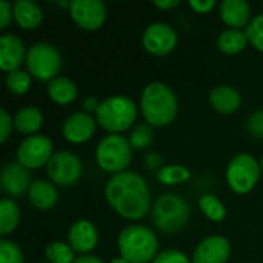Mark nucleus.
I'll list each match as a JSON object with an SVG mask.
<instances>
[{"label":"nucleus","mask_w":263,"mask_h":263,"mask_svg":"<svg viewBox=\"0 0 263 263\" xmlns=\"http://www.w3.org/2000/svg\"><path fill=\"white\" fill-rule=\"evenodd\" d=\"M108 205L126 220H140L151 210V193L145 179L133 171L114 174L105 186Z\"/></svg>","instance_id":"obj_1"},{"label":"nucleus","mask_w":263,"mask_h":263,"mask_svg":"<svg viewBox=\"0 0 263 263\" xmlns=\"http://www.w3.org/2000/svg\"><path fill=\"white\" fill-rule=\"evenodd\" d=\"M179 103L174 91L162 83H148L140 96V111L149 126H166L177 116Z\"/></svg>","instance_id":"obj_2"},{"label":"nucleus","mask_w":263,"mask_h":263,"mask_svg":"<svg viewBox=\"0 0 263 263\" xmlns=\"http://www.w3.org/2000/svg\"><path fill=\"white\" fill-rule=\"evenodd\" d=\"M120 256L129 263H148L156 259L159 242L157 236L143 225L123 228L117 239Z\"/></svg>","instance_id":"obj_3"},{"label":"nucleus","mask_w":263,"mask_h":263,"mask_svg":"<svg viewBox=\"0 0 263 263\" xmlns=\"http://www.w3.org/2000/svg\"><path fill=\"white\" fill-rule=\"evenodd\" d=\"M137 117V108L133 99L126 96H111L100 102L96 112L97 123L109 134H120L133 126Z\"/></svg>","instance_id":"obj_4"},{"label":"nucleus","mask_w":263,"mask_h":263,"mask_svg":"<svg viewBox=\"0 0 263 263\" xmlns=\"http://www.w3.org/2000/svg\"><path fill=\"white\" fill-rule=\"evenodd\" d=\"M151 216L153 223L159 231L173 234L186 225L190 219V205L179 194L166 193L154 202Z\"/></svg>","instance_id":"obj_5"},{"label":"nucleus","mask_w":263,"mask_h":263,"mask_svg":"<svg viewBox=\"0 0 263 263\" xmlns=\"http://www.w3.org/2000/svg\"><path fill=\"white\" fill-rule=\"evenodd\" d=\"M133 159V146L128 139L120 134H109L103 137L96 149V160L106 173H123Z\"/></svg>","instance_id":"obj_6"},{"label":"nucleus","mask_w":263,"mask_h":263,"mask_svg":"<svg viewBox=\"0 0 263 263\" xmlns=\"http://www.w3.org/2000/svg\"><path fill=\"white\" fill-rule=\"evenodd\" d=\"M28 72L40 82H51L59 77L62 69V55L59 49L49 43H34L26 54Z\"/></svg>","instance_id":"obj_7"},{"label":"nucleus","mask_w":263,"mask_h":263,"mask_svg":"<svg viewBox=\"0 0 263 263\" xmlns=\"http://www.w3.org/2000/svg\"><path fill=\"white\" fill-rule=\"evenodd\" d=\"M260 163L247 153L234 156L227 168V183L237 194L250 193L260 177Z\"/></svg>","instance_id":"obj_8"},{"label":"nucleus","mask_w":263,"mask_h":263,"mask_svg":"<svg viewBox=\"0 0 263 263\" xmlns=\"http://www.w3.org/2000/svg\"><path fill=\"white\" fill-rule=\"evenodd\" d=\"M83 173V163L79 156L69 151L54 153L51 160L46 165V174L49 180L59 186H72L76 185Z\"/></svg>","instance_id":"obj_9"},{"label":"nucleus","mask_w":263,"mask_h":263,"mask_svg":"<svg viewBox=\"0 0 263 263\" xmlns=\"http://www.w3.org/2000/svg\"><path fill=\"white\" fill-rule=\"evenodd\" d=\"M52 156V142L43 134L26 137L17 148V162L26 170H35L48 165Z\"/></svg>","instance_id":"obj_10"},{"label":"nucleus","mask_w":263,"mask_h":263,"mask_svg":"<svg viewBox=\"0 0 263 263\" xmlns=\"http://www.w3.org/2000/svg\"><path fill=\"white\" fill-rule=\"evenodd\" d=\"M68 9L74 23L86 31L102 28L106 20V6L100 0H72Z\"/></svg>","instance_id":"obj_11"},{"label":"nucleus","mask_w":263,"mask_h":263,"mask_svg":"<svg viewBox=\"0 0 263 263\" xmlns=\"http://www.w3.org/2000/svg\"><path fill=\"white\" fill-rule=\"evenodd\" d=\"M143 48L153 55H168L177 45V32L163 22L149 25L142 35Z\"/></svg>","instance_id":"obj_12"},{"label":"nucleus","mask_w":263,"mask_h":263,"mask_svg":"<svg viewBox=\"0 0 263 263\" xmlns=\"http://www.w3.org/2000/svg\"><path fill=\"white\" fill-rule=\"evenodd\" d=\"M231 256V243L222 236L203 239L193 253L191 263H227Z\"/></svg>","instance_id":"obj_13"},{"label":"nucleus","mask_w":263,"mask_h":263,"mask_svg":"<svg viewBox=\"0 0 263 263\" xmlns=\"http://www.w3.org/2000/svg\"><path fill=\"white\" fill-rule=\"evenodd\" d=\"M97 120L85 111L72 112L62 125V134L69 143H85L96 133Z\"/></svg>","instance_id":"obj_14"},{"label":"nucleus","mask_w":263,"mask_h":263,"mask_svg":"<svg viewBox=\"0 0 263 263\" xmlns=\"http://www.w3.org/2000/svg\"><path fill=\"white\" fill-rule=\"evenodd\" d=\"M68 243L74 253H80L82 256L89 254L99 243L97 227L85 219L74 222L68 231Z\"/></svg>","instance_id":"obj_15"},{"label":"nucleus","mask_w":263,"mask_h":263,"mask_svg":"<svg viewBox=\"0 0 263 263\" xmlns=\"http://www.w3.org/2000/svg\"><path fill=\"white\" fill-rule=\"evenodd\" d=\"M31 177L25 166L18 162H8L3 165L0 173V185L5 194L11 197L22 196L31 186Z\"/></svg>","instance_id":"obj_16"},{"label":"nucleus","mask_w":263,"mask_h":263,"mask_svg":"<svg viewBox=\"0 0 263 263\" xmlns=\"http://www.w3.org/2000/svg\"><path fill=\"white\" fill-rule=\"evenodd\" d=\"M26 48L20 37L15 34H3L0 37V68L5 72H12L26 62Z\"/></svg>","instance_id":"obj_17"},{"label":"nucleus","mask_w":263,"mask_h":263,"mask_svg":"<svg viewBox=\"0 0 263 263\" xmlns=\"http://www.w3.org/2000/svg\"><path fill=\"white\" fill-rule=\"evenodd\" d=\"M220 18L230 29H240L251 22V8L243 0H225L220 8Z\"/></svg>","instance_id":"obj_18"},{"label":"nucleus","mask_w":263,"mask_h":263,"mask_svg":"<svg viewBox=\"0 0 263 263\" xmlns=\"http://www.w3.org/2000/svg\"><path fill=\"white\" fill-rule=\"evenodd\" d=\"M210 103L219 114H234L242 105V97L237 89L230 85H219L210 92Z\"/></svg>","instance_id":"obj_19"},{"label":"nucleus","mask_w":263,"mask_h":263,"mask_svg":"<svg viewBox=\"0 0 263 263\" xmlns=\"http://www.w3.org/2000/svg\"><path fill=\"white\" fill-rule=\"evenodd\" d=\"M28 197L34 208L40 211H48L55 206L59 200V193L51 182L34 180L28 190Z\"/></svg>","instance_id":"obj_20"},{"label":"nucleus","mask_w":263,"mask_h":263,"mask_svg":"<svg viewBox=\"0 0 263 263\" xmlns=\"http://www.w3.org/2000/svg\"><path fill=\"white\" fill-rule=\"evenodd\" d=\"M14 20L22 29H35L43 20L42 8L32 0H17L12 5Z\"/></svg>","instance_id":"obj_21"},{"label":"nucleus","mask_w":263,"mask_h":263,"mask_svg":"<svg viewBox=\"0 0 263 263\" xmlns=\"http://www.w3.org/2000/svg\"><path fill=\"white\" fill-rule=\"evenodd\" d=\"M43 123V116L39 108L35 106H25L20 108L14 116V128L17 133L25 136H34L39 133Z\"/></svg>","instance_id":"obj_22"},{"label":"nucleus","mask_w":263,"mask_h":263,"mask_svg":"<svg viewBox=\"0 0 263 263\" xmlns=\"http://www.w3.org/2000/svg\"><path fill=\"white\" fill-rule=\"evenodd\" d=\"M48 96L57 105H69L77 97V86L68 77H55L48 83Z\"/></svg>","instance_id":"obj_23"},{"label":"nucleus","mask_w":263,"mask_h":263,"mask_svg":"<svg viewBox=\"0 0 263 263\" xmlns=\"http://www.w3.org/2000/svg\"><path fill=\"white\" fill-rule=\"evenodd\" d=\"M248 43L247 32H242L240 29H225L217 37V48L220 52L234 55L245 49Z\"/></svg>","instance_id":"obj_24"},{"label":"nucleus","mask_w":263,"mask_h":263,"mask_svg":"<svg viewBox=\"0 0 263 263\" xmlns=\"http://www.w3.org/2000/svg\"><path fill=\"white\" fill-rule=\"evenodd\" d=\"M20 222V210L18 205L9 199L5 197L0 202V234L5 239L9 233H12Z\"/></svg>","instance_id":"obj_25"},{"label":"nucleus","mask_w":263,"mask_h":263,"mask_svg":"<svg viewBox=\"0 0 263 263\" xmlns=\"http://www.w3.org/2000/svg\"><path fill=\"white\" fill-rule=\"evenodd\" d=\"M199 208L206 219L213 222H222L227 217V210L223 203L213 194H203L199 199Z\"/></svg>","instance_id":"obj_26"},{"label":"nucleus","mask_w":263,"mask_h":263,"mask_svg":"<svg viewBox=\"0 0 263 263\" xmlns=\"http://www.w3.org/2000/svg\"><path fill=\"white\" fill-rule=\"evenodd\" d=\"M190 177H191L190 170L182 165H168V166H162L157 171V180L163 185L182 183L186 182Z\"/></svg>","instance_id":"obj_27"},{"label":"nucleus","mask_w":263,"mask_h":263,"mask_svg":"<svg viewBox=\"0 0 263 263\" xmlns=\"http://www.w3.org/2000/svg\"><path fill=\"white\" fill-rule=\"evenodd\" d=\"M45 257L49 263H74L77 257H74V250L69 243L52 242L45 248Z\"/></svg>","instance_id":"obj_28"},{"label":"nucleus","mask_w":263,"mask_h":263,"mask_svg":"<svg viewBox=\"0 0 263 263\" xmlns=\"http://www.w3.org/2000/svg\"><path fill=\"white\" fill-rule=\"evenodd\" d=\"M5 83H6V89L11 94L22 96V94L28 92V89L31 86V76H29V72L17 69V71H12L6 76Z\"/></svg>","instance_id":"obj_29"},{"label":"nucleus","mask_w":263,"mask_h":263,"mask_svg":"<svg viewBox=\"0 0 263 263\" xmlns=\"http://www.w3.org/2000/svg\"><path fill=\"white\" fill-rule=\"evenodd\" d=\"M129 143L133 146V149H145L151 145L153 142V126H149L148 123H140L137 125L129 136Z\"/></svg>","instance_id":"obj_30"},{"label":"nucleus","mask_w":263,"mask_h":263,"mask_svg":"<svg viewBox=\"0 0 263 263\" xmlns=\"http://www.w3.org/2000/svg\"><path fill=\"white\" fill-rule=\"evenodd\" d=\"M247 37L248 42L257 51L263 52V14H259L254 18H251L250 25L247 26Z\"/></svg>","instance_id":"obj_31"},{"label":"nucleus","mask_w":263,"mask_h":263,"mask_svg":"<svg viewBox=\"0 0 263 263\" xmlns=\"http://www.w3.org/2000/svg\"><path fill=\"white\" fill-rule=\"evenodd\" d=\"M0 263H23V253L17 243L8 239L0 240Z\"/></svg>","instance_id":"obj_32"},{"label":"nucleus","mask_w":263,"mask_h":263,"mask_svg":"<svg viewBox=\"0 0 263 263\" xmlns=\"http://www.w3.org/2000/svg\"><path fill=\"white\" fill-rule=\"evenodd\" d=\"M153 263H191L190 259L177 250H165L160 251L156 259L153 260Z\"/></svg>","instance_id":"obj_33"},{"label":"nucleus","mask_w":263,"mask_h":263,"mask_svg":"<svg viewBox=\"0 0 263 263\" xmlns=\"http://www.w3.org/2000/svg\"><path fill=\"white\" fill-rule=\"evenodd\" d=\"M247 128L250 134L256 139H263V109L254 111L247 122Z\"/></svg>","instance_id":"obj_34"},{"label":"nucleus","mask_w":263,"mask_h":263,"mask_svg":"<svg viewBox=\"0 0 263 263\" xmlns=\"http://www.w3.org/2000/svg\"><path fill=\"white\" fill-rule=\"evenodd\" d=\"M14 126V119L8 114V111L2 109L0 111V142L5 143L12 131Z\"/></svg>","instance_id":"obj_35"},{"label":"nucleus","mask_w":263,"mask_h":263,"mask_svg":"<svg viewBox=\"0 0 263 263\" xmlns=\"http://www.w3.org/2000/svg\"><path fill=\"white\" fill-rule=\"evenodd\" d=\"M12 18H14L12 5H9L6 0H0V29H5Z\"/></svg>","instance_id":"obj_36"},{"label":"nucleus","mask_w":263,"mask_h":263,"mask_svg":"<svg viewBox=\"0 0 263 263\" xmlns=\"http://www.w3.org/2000/svg\"><path fill=\"white\" fill-rule=\"evenodd\" d=\"M190 6L193 8V11L199 14H206L216 6V2L214 0H191Z\"/></svg>","instance_id":"obj_37"},{"label":"nucleus","mask_w":263,"mask_h":263,"mask_svg":"<svg viewBox=\"0 0 263 263\" xmlns=\"http://www.w3.org/2000/svg\"><path fill=\"white\" fill-rule=\"evenodd\" d=\"M143 165H145V168H148V170H153V171L157 170V171H159V168H160V165H162V157H160L159 154H156V153H149V154L145 156Z\"/></svg>","instance_id":"obj_38"},{"label":"nucleus","mask_w":263,"mask_h":263,"mask_svg":"<svg viewBox=\"0 0 263 263\" xmlns=\"http://www.w3.org/2000/svg\"><path fill=\"white\" fill-rule=\"evenodd\" d=\"M99 106H100V102L96 99V97H86L83 102H82V108H83V111L86 112V114H91V112H97V109H99Z\"/></svg>","instance_id":"obj_39"},{"label":"nucleus","mask_w":263,"mask_h":263,"mask_svg":"<svg viewBox=\"0 0 263 263\" xmlns=\"http://www.w3.org/2000/svg\"><path fill=\"white\" fill-rule=\"evenodd\" d=\"M180 2L179 0H154V6L162 9V11H168V9H173L176 6H179Z\"/></svg>","instance_id":"obj_40"},{"label":"nucleus","mask_w":263,"mask_h":263,"mask_svg":"<svg viewBox=\"0 0 263 263\" xmlns=\"http://www.w3.org/2000/svg\"><path fill=\"white\" fill-rule=\"evenodd\" d=\"M74 263H103L102 259L96 257V256H91V254H85V256H80L77 257Z\"/></svg>","instance_id":"obj_41"},{"label":"nucleus","mask_w":263,"mask_h":263,"mask_svg":"<svg viewBox=\"0 0 263 263\" xmlns=\"http://www.w3.org/2000/svg\"><path fill=\"white\" fill-rule=\"evenodd\" d=\"M109 263H129V262H128L126 259H123L122 256H119V257H114V259H112Z\"/></svg>","instance_id":"obj_42"},{"label":"nucleus","mask_w":263,"mask_h":263,"mask_svg":"<svg viewBox=\"0 0 263 263\" xmlns=\"http://www.w3.org/2000/svg\"><path fill=\"white\" fill-rule=\"evenodd\" d=\"M260 168H262V171H263V156H262V159H260Z\"/></svg>","instance_id":"obj_43"}]
</instances>
